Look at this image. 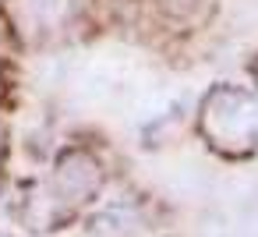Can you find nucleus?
I'll list each match as a JSON object with an SVG mask.
<instances>
[{
	"instance_id": "nucleus-1",
	"label": "nucleus",
	"mask_w": 258,
	"mask_h": 237,
	"mask_svg": "<svg viewBox=\"0 0 258 237\" xmlns=\"http://www.w3.org/2000/svg\"><path fill=\"white\" fill-rule=\"evenodd\" d=\"M202 128L209 142L223 152H251L258 149V96L240 89H216L205 99Z\"/></svg>"
},
{
	"instance_id": "nucleus-2",
	"label": "nucleus",
	"mask_w": 258,
	"mask_h": 237,
	"mask_svg": "<svg viewBox=\"0 0 258 237\" xmlns=\"http://www.w3.org/2000/svg\"><path fill=\"white\" fill-rule=\"evenodd\" d=\"M96 188H99V170H96V163L89 156L71 152V156L60 159L57 181H53V195L57 198H68V205H75V202L89 198Z\"/></svg>"
}]
</instances>
